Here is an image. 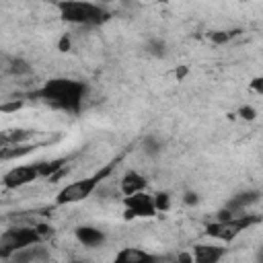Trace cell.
Segmentation results:
<instances>
[{"label": "cell", "instance_id": "277c9868", "mask_svg": "<svg viewBox=\"0 0 263 263\" xmlns=\"http://www.w3.org/2000/svg\"><path fill=\"white\" fill-rule=\"evenodd\" d=\"M257 222H259V216L240 214V216H234V218H230V220H222V222L208 224V226H205V234L212 236V238L230 242V240H234L240 232H245L249 226H253V224H257Z\"/></svg>", "mask_w": 263, "mask_h": 263}, {"label": "cell", "instance_id": "44dd1931", "mask_svg": "<svg viewBox=\"0 0 263 263\" xmlns=\"http://www.w3.org/2000/svg\"><path fill=\"white\" fill-rule=\"evenodd\" d=\"M238 113H240L242 119H255V109L253 107H240Z\"/></svg>", "mask_w": 263, "mask_h": 263}, {"label": "cell", "instance_id": "5bb4252c", "mask_svg": "<svg viewBox=\"0 0 263 263\" xmlns=\"http://www.w3.org/2000/svg\"><path fill=\"white\" fill-rule=\"evenodd\" d=\"M64 164V160H51V162H37V168H39V177H49L53 175L55 171H60Z\"/></svg>", "mask_w": 263, "mask_h": 263}, {"label": "cell", "instance_id": "52a82bcc", "mask_svg": "<svg viewBox=\"0 0 263 263\" xmlns=\"http://www.w3.org/2000/svg\"><path fill=\"white\" fill-rule=\"evenodd\" d=\"M156 210H154V199L152 195L140 191V193H134V195H127L125 197V218H136V216H154Z\"/></svg>", "mask_w": 263, "mask_h": 263}, {"label": "cell", "instance_id": "3957f363", "mask_svg": "<svg viewBox=\"0 0 263 263\" xmlns=\"http://www.w3.org/2000/svg\"><path fill=\"white\" fill-rule=\"evenodd\" d=\"M37 242H41V234L37 232V228H27V226L8 228L6 232L0 234V259H10L16 251Z\"/></svg>", "mask_w": 263, "mask_h": 263}, {"label": "cell", "instance_id": "7402d4cb", "mask_svg": "<svg viewBox=\"0 0 263 263\" xmlns=\"http://www.w3.org/2000/svg\"><path fill=\"white\" fill-rule=\"evenodd\" d=\"M21 107V103H10V105H0V111H14V109H18Z\"/></svg>", "mask_w": 263, "mask_h": 263}, {"label": "cell", "instance_id": "7a4b0ae2", "mask_svg": "<svg viewBox=\"0 0 263 263\" xmlns=\"http://www.w3.org/2000/svg\"><path fill=\"white\" fill-rule=\"evenodd\" d=\"M60 16L74 25H101L109 18V12L92 2H60Z\"/></svg>", "mask_w": 263, "mask_h": 263}, {"label": "cell", "instance_id": "9a60e30c", "mask_svg": "<svg viewBox=\"0 0 263 263\" xmlns=\"http://www.w3.org/2000/svg\"><path fill=\"white\" fill-rule=\"evenodd\" d=\"M160 150H162V142H160L158 138L148 136V138L144 140V152H146L148 156H156V154H160Z\"/></svg>", "mask_w": 263, "mask_h": 263}, {"label": "cell", "instance_id": "ffe728a7", "mask_svg": "<svg viewBox=\"0 0 263 263\" xmlns=\"http://www.w3.org/2000/svg\"><path fill=\"white\" fill-rule=\"evenodd\" d=\"M183 201H185L187 205H195V203L199 201V195H197L195 191H187V193H185V197H183Z\"/></svg>", "mask_w": 263, "mask_h": 263}, {"label": "cell", "instance_id": "ac0fdd59", "mask_svg": "<svg viewBox=\"0 0 263 263\" xmlns=\"http://www.w3.org/2000/svg\"><path fill=\"white\" fill-rule=\"evenodd\" d=\"M10 72H14V74H27V72H31V68L23 60H10Z\"/></svg>", "mask_w": 263, "mask_h": 263}, {"label": "cell", "instance_id": "d6986e66", "mask_svg": "<svg viewBox=\"0 0 263 263\" xmlns=\"http://www.w3.org/2000/svg\"><path fill=\"white\" fill-rule=\"evenodd\" d=\"M232 35H234V31H218V33H212V41H214V43H224V41H228Z\"/></svg>", "mask_w": 263, "mask_h": 263}, {"label": "cell", "instance_id": "2e32d148", "mask_svg": "<svg viewBox=\"0 0 263 263\" xmlns=\"http://www.w3.org/2000/svg\"><path fill=\"white\" fill-rule=\"evenodd\" d=\"M148 53H152L156 58H162L166 53V43L162 39H150L148 41Z\"/></svg>", "mask_w": 263, "mask_h": 263}, {"label": "cell", "instance_id": "4fadbf2b", "mask_svg": "<svg viewBox=\"0 0 263 263\" xmlns=\"http://www.w3.org/2000/svg\"><path fill=\"white\" fill-rule=\"evenodd\" d=\"M144 189H146V177L144 175H140L136 171H127L123 175V179H121V191H123L125 197L127 195H134V193H140Z\"/></svg>", "mask_w": 263, "mask_h": 263}, {"label": "cell", "instance_id": "5b68a950", "mask_svg": "<svg viewBox=\"0 0 263 263\" xmlns=\"http://www.w3.org/2000/svg\"><path fill=\"white\" fill-rule=\"evenodd\" d=\"M105 175H109V168H105V171H101V173H97V175H92V177H86V179H80V181H74V183L66 185V187L58 193L55 203H58V205H66V203L84 201V199L97 189V185L101 183V179H103Z\"/></svg>", "mask_w": 263, "mask_h": 263}, {"label": "cell", "instance_id": "30bf717a", "mask_svg": "<svg viewBox=\"0 0 263 263\" xmlns=\"http://www.w3.org/2000/svg\"><path fill=\"white\" fill-rule=\"evenodd\" d=\"M259 191L257 189H251V191H242V193H238V195H234V197H230L228 199V203L224 205V210L226 212H230L232 216H240V212H245L249 205H253V203H257L259 201Z\"/></svg>", "mask_w": 263, "mask_h": 263}, {"label": "cell", "instance_id": "e0dca14e", "mask_svg": "<svg viewBox=\"0 0 263 263\" xmlns=\"http://www.w3.org/2000/svg\"><path fill=\"white\" fill-rule=\"evenodd\" d=\"M152 199H154V210H156V212H164V210H168V205H171L168 193H156Z\"/></svg>", "mask_w": 263, "mask_h": 263}, {"label": "cell", "instance_id": "7c38bea8", "mask_svg": "<svg viewBox=\"0 0 263 263\" xmlns=\"http://www.w3.org/2000/svg\"><path fill=\"white\" fill-rule=\"evenodd\" d=\"M76 238H78L84 247H88V249L101 247V245L105 242L103 230H99V228H95V226H78V228H76Z\"/></svg>", "mask_w": 263, "mask_h": 263}, {"label": "cell", "instance_id": "8992f818", "mask_svg": "<svg viewBox=\"0 0 263 263\" xmlns=\"http://www.w3.org/2000/svg\"><path fill=\"white\" fill-rule=\"evenodd\" d=\"M37 177H39L37 164H23V166L10 168V171L2 177V183H4V187H8V189H18V187H25V185L33 183Z\"/></svg>", "mask_w": 263, "mask_h": 263}, {"label": "cell", "instance_id": "cb8c5ba5", "mask_svg": "<svg viewBox=\"0 0 263 263\" xmlns=\"http://www.w3.org/2000/svg\"><path fill=\"white\" fill-rule=\"evenodd\" d=\"M76 263H86V261H76Z\"/></svg>", "mask_w": 263, "mask_h": 263}, {"label": "cell", "instance_id": "603a6c76", "mask_svg": "<svg viewBox=\"0 0 263 263\" xmlns=\"http://www.w3.org/2000/svg\"><path fill=\"white\" fill-rule=\"evenodd\" d=\"M253 86H255L257 92H261V90H263V88H261V78H255V80H253Z\"/></svg>", "mask_w": 263, "mask_h": 263}, {"label": "cell", "instance_id": "9c48e42d", "mask_svg": "<svg viewBox=\"0 0 263 263\" xmlns=\"http://www.w3.org/2000/svg\"><path fill=\"white\" fill-rule=\"evenodd\" d=\"M226 255L224 247L218 245H195L191 251L193 263H220V259Z\"/></svg>", "mask_w": 263, "mask_h": 263}, {"label": "cell", "instance_id": "6da1fadb", "mask_svg": "<svg viewBox=\"0 0 263 263\" xmlns=\"http://www.w3.org/2000/svg\"><path fill=\"white\" fill-rule=\"evenodd\" d=\"M35 95L55 109L78 113L82 107V99L86 95V84L72 78H51Z\"/></svg>", "mask_w": 263, "mask_h": 263}, {"label": "cell", "instance_id": "ba28073f", "mask_svg": "<svg viewBox=\"0 0 263 263\" xmlns=\"http://www.w3.org/2000/svg\"><path fill=\"white\" fill-rule=\"evenodd\" d=\"M12 263H47L49 261V251L37 242V245H31V247H25L21 251H16L12 257H10Z\"/></svg>", "mask_w": 263, "mask_h": 263}, {"label": "cell", "instance_id": "8fae6325", "mask_svg": "<svg viewBox=\"0 0 263 263\" xmlns=\"http://www.w3.org/2000/svg\"><path fill=\"white\" fill-rule=\"evenodd\" d=\"M113 263H156V257L138 247H125L115 255Z\"/></svg>", "mask_w": 263, "mask_h": 263}]
</instances>
